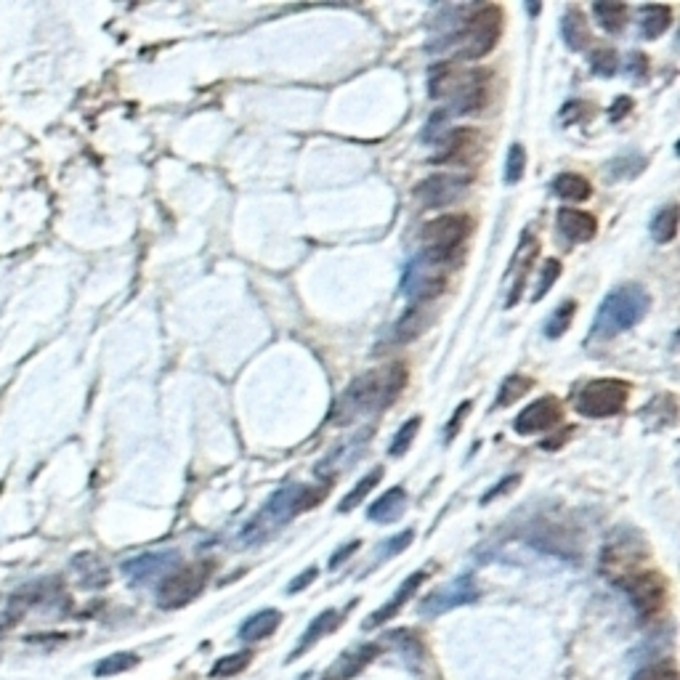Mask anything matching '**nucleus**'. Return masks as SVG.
<instances>
[{
	"label": "nucleus",
	"instance_id": "obj_2",
	"mask_svg": "<svg viewBox=\"0 0 680 680\" xmlns=\"http://www.w3.org/2000/svg\"><path fill=\"white\" fill-rule=\"evenodd\" d=\"M327 497V484L325 487H282L277 489L274 495L263 503V508L250 518L245 529L240 532V542L248 545V548H255V545H263L269 542L274 534L282 529L285 524H290L298 513L303 510L314 508L317 503H322Z\"/></svg>",
	"mask_w": 680,
	"mask_h": 680
},
{
	"label": "nucleus",
	"instance_id": "obj_33",
	"mask_svg": "<svg viewBox=\"0 0 680 680\" xmlns=\"http://www.w3.org/2000/svg\"><path fill=\"white\" fill-rule=\"evenodd\" d=\"M420 431V418H410L407 423L399 428V433L394 436V441H391V457H402L407 449L412 447V441H415V436H418Z\"/></svg>",
	"mask_w": 680,
	"mask_h": 680
},
{
	"label": "nucleus",
	"instance_id": "obj_35",
	"mask_svg": "<svg viewBox=\"0 0 680 680\" xmlns=\"http://www.w3.org/2000/svg\"><path fill=\"white\" fill-rule=\"evenodd\" d=\"M526 170V149L521 144H513L508 149V163H505V181L508 184H518L524 178Z\"/></svg>",
	"mask_w": 680,
	"mask_h": 680
},
{
	"label": "nucleus",
	"instance_id": "obj_26",
	"mask_svg": "<svg viewBox=\"0 0 680 680\" xmlns=\"http://www.w3.org/2000/svg\"><path fill=\"white\" fill-rule=\"evenodd\" d=\"M380 479H383V468H372L367 476H362V481H356L354 484V489L348 492L343 500H340V505H338V510L340 513H351V510L356 508V505H362V500L367 495H370L372 489L378 487L380 484Z\"/></svg>",
	"mask_w": 680,
	"mask_h": 680
},
{
	"label": "nucleus",
	"instance_id": "obj_8",
	"mask_svg": "<svg viewBox=\"0 0 680 680\" xmlns=\"http://www.w3.org/2000/svg\"><path fill=\"white\" fill-rule=\"evenodd\" d=\"M447 287V271L444 263L431 261L428 255H415L402 274V293L410 301H433Z\"/></svg>",
	"mask_w": 680,
	"mask_h": 680
},
{
	"label": "nucleus",
	"instance_id": "obj_19",
	"mask_svg": "<svg viewBox=\"0 0 680 680\" xmlns=\"http://www.w3.org/2000/svg\"><path fill=\"white\" fill-rule=\"evenodd\" d=\"M279 622H282V614H279L277 609L255 611L253 617L245 619V625L240 627V641L245 643L263 641V638H269V635L277 630Z\"/></svg>",
	"mask_w": 680,
	"mask_h": 680
},
{
	"label": "nucleus",
	"instance_id": "obj_29",
	"mask_svg": "<svg viewBox=\"0 0 680 680\" xmlns=\"http://www.w3.org/2000/svg\"><path fill=\"white\" fill-rule=\"evenodd\" d=\"M651 234L657 242H673L678 234V208L667 205L665 210H659L657 218L651 221Z\"/></svg>",
	"mask_w": 680,
	"mask_h": 680
},
{
	"label": "nucleus",
	"instance_id": "obj_30",
	"mask_svg": "<svg viewBox=\"0 0 680 680\" xmlns=\"http://www.w3.org/2000/svg\"><path fill=\"white\" fill-rule=\"evenodd\" d=\"M574 314H577V303L574 301H566L561 303L553 314H550V322L545 325V335H548L550 340H558L561 335L569 330V325H572Z\"/></svg>",
	"mask_w": 680,
	"mask_h": 680
},
{
	"label": "nucleus",
	"instance_id": "obj_41",
	"mask_svg": "<svg viewBox=\"0 0 680 680\" xmlns=\"http://www.w3.org/2000/svg\"><path fill=\"white\" fill-rule=\"evenodd\" d=\"M471 407L473 404L471 402H463L460 407H457V412L452 415V420H449V428H447V433H444V439L447 441H452L457 436V431H460V423H463V418L471 412Z\"/></svg>",
	"mask_w": 680,
	"mask_h": 680
},
{
	"label": "nucleus",
	"instance_id": "obj_37",
	"mask_svg": "<svg viewBox=\"0 0 680 680\" xmlns=\"http://www.w3.org/2000/svg\"><path fill=\"white\" fill-rule=\"evenodd\" d=\"M412 540H415V532L412 529H407V532L396 534V537H388L383 545L378 548V561H388V558L399 556V553H404V550L410 548Z\"/></svg>",
	"mask_w": 680,
	"mask_h": 680
},
{
	"label": "nucleus",
	"instance_id": "obj_18",
	"mask_svg": "<svg viewBox=\"0 0 680 680\" xmlns=\"http://www.w3.org/2000/svg\"><path fill=\"white\" fill-rule=\"evenodd\" d=\"M404 508H407V492L402 487H391L383 497H378L370 505L367 516L375 524H394L396 518H402Z\"/></svg>",
	"mask_w": 680,
	"mask_h": 680
},
{
	"label": "nucleus",
	"instance_id": "obj_17",
	"mask_svg": "<svg viewBox=\"0 0 680 680\" xmlns=\"http://www.w3.org/2000/svg\"><path fill=\"white\" fill-rule=\"evenodd\" d=\"M338 625H340V614H338V611H335V609L322 611L319 617L311 619V625L306 627V633H303L301 643L295 646L293 654H290V659H287V662H293V659L303 657V654H306V651H309L311 646H314V643L322 641V638H325L327 633H333V630Z\"/></svg>",
	"mask_w": 680,
	"mask_h": 680
},
{
	"label": "nucleus",
	"instance_id": "obj_24",
	"mask_svg": "<svg viewBox=\"0 0 680 680\" xmlns=\"http://www.w3.org/2000/svg\"><path fill=\"white\" fill-rule=\"evenodd\" d=\"M553 192L561 197V200H572V202H582L588 200L593 186H590L588 178H582L580 173H561L553 181Z\"/></svg>",
	"mask_w": 680,
	"mask_h": 680
},
{
	"label": "nucleus",
	"instance_id": "obj_43",
	"mask_svg": "<svg viewBox=\"0 0 680 680\" xmlns=\"http://www.w3.org/2000/svg\"><path fill=\"white\" fill-rule=\"evenodd\" d=\"M359 548H362V542H359V540H354V542H348V545H343V548H340L338 553H335V556L330 558V566H333V569H338V566L343 564V561H346V558H351V553H354V550H359Z\"/></svg>",
	"mask_w": 680,
	"mask_h": 680
},
{
	"label": "nucleus",
	"instance_id": "obj_44",
	"mask_svg": "<svg viewBox=\"0 0 680 680\" xmlns=\"http://www.w3.org/2000/svg\"><path fill=\"white\" fill-rule=\"evenodd\" d=\"M638 70H641L643 80H646V56L630 54V75H633V78H638Z\"/></svg>",
	"mask_w": 680,
	"mask_h": 680
},
{
	"label": "nucleus",
	"instance_id": "obj_42",
	"mask_svg": "<svg viewBox=\"0 0 680 680\" xmlns=\"http://www.w3.org/2000/svg\"><path fill=\"white\" fill-rule=\"evenodd\" d=\"M317 577H319V569H314V566H311V569H306L301 577H295V580L287 585V590H290V593H301V590L309 588L311 582L317 580Z\"/></svg>",
	"mask_w": 680,
	"mask_h": 680
},
{
	"label": "nucleus",
	"instance_id": "obj_45",
	"mask_svg": "<svg viewBox=\"0 0 680 680\" xmlns=\"http://www.w3.org/2000/svg\"><path fill=\"white\" fill-rule=\"evenodd\" d=\"M327 680H330V678H327Z\"/></svg>",
	"mask_w": 680,
	"mask_h": 680
},
{
	"label": "nucleus",
	"instance_id": "obj_20",
	"mask_svg": "<svg viewBox=\"0 0 680 680\" xmlns=\"http://www.w3.org/2000/svg\"><path fill=\"white\" fill-rule=\"evenodd\" d=\"M534 250H537V242H534V237H529L526 234L524 240H521V245H518L516 250V261H513V266H510V274H516V287H513V293L508 295V301H505V306H516L518 303V295H521V290H524V282H526V271H529V266H532V258H534Z\"/></svg>",
	"mask_w": 680,
	"mask_h": 680
},
{
	"label": "nucleus",
	"instance_id": "obj_23",
	"mask_svg": "<svg viewBox=\"0 0 680 680\" xmlns=\"http://www.w3.org/2000/svg\"><path fill=\"white\" fill-rule=\"evenodd\" d=\"M670 19H673V11L670 6H646L641 11V35L646 40H657L659 35H665L667 27H670Z\"/></svg>",
	"mask_w": 680,
	"mask_h": 680
},
{
	"label": "nucleus",
	"instance_id": "obj_31",
	"mask_svg": "<svg viewBox=\"0 0 680 680\" xmlns=\"http://www.w3.org/2000/svg\"><path fill=\"white\" fill-rule=\"evenodd\" d=\"M250 659H253L250 651H240V654L221 657L216 665L210 667V678H234V675H240L242 670L250 665Z\"/></svg>",
	"mask_w": 680,
	"mask_h": 680
},
{
	"label": "nucleus",
	"instance_id": "obj_14",
	"mask_svg": "<svg viewBox=\"0 0 680 680\" xmlns=\"http://www.w3.org/2000/svg\"><path fill=\"white\" fill-rule=\"evenodd\" d=\"M178 566H181L178 550H157V553H144L125 561L123 572L131 582H152L157 577H168Z\"/></svg>",
	"mask_w": 680,
	"mask_h": 680
},
{
	"label": "nucleus",
	"instance_id": "obj_3",
	"mask_svg": "<svg viewBox=\"0 0 680 680\" xmlns=\"http://www.w3.org/2000/svg\"><path fill=\"white\" fill-rule=\"evenodd\" d=\"M651 309V295L641 285H619L603 298L590 327V340H609L641 322Z\"/></svg>",
	"mask_w": 680,
	"mask_h": 680
},
{
	"label": "nucleus",
	"instance_id": "obj_13",
	"mask_svg": "<svg viewBox=\"0 0 680 680\" xmlns=\"http://www.w3.org/2000/svg\"><path fill=\"white\" fill-rule=\"evenodd\" d=\"M564 418V410L558 404L556 396H542L537 402L526 404L524 410L518 412L516 420H513V428L521 436H532V433H542V431H553L558 428Z\"/></svg>",
	"mask_w": 680,
	"mask_h": 680
},
{
	"label": "nucleus",
	"instance_id": "obj_16",
	"mask_svg": "<svg viewBox=\"0 0 680 680\" xmlns=\"http://www.w3.org/2000/svg\"><path fill=\"white\" fill-rule=\"evenodd\" d=\"M425 582V572H412L407 580L402 582V588L396 590L394 593V598L383 606V609H378V611H372L370 614V619L364 622V630H372V627H378V625H383V622H388L391 617H396L399 614V609H402L404 603L410 601L412 595L418 593L420 590V585Z\"/></svg>",
	"mask_w": 680,
	"mask_h": 680
},
{
	"label": "nucleus",
	"instance_id": "obj_39",
	"mask_svg": "<svg viewBox=\"0 0 680 680\" xmlns=\"http://www.w3.org/2000/svg\"><path fill=\"white\" fill-rule=\"evenodd\" d=\"M378 651H380V649H378V646H375V643H367V646H364V649L356 651V657H354V659L346 657V670H343V673H340V678H351V675L359 673V670H362L364 665H370L372 659L378 657Z\"/></svg>",
	"mask_w": 680,
	"mask_h": 680
},
{
	"label": "nucleus",
	"instance_id": "obj_4",
	"mask_svg": "<svg viewBox=\"0 0 680 680\" xmlns=\"http://www.w3.org/2000/svg\"><path fill=\"white\" fill-rule=\"evenodd\" d=\"M503 35V11L497 6L473 8L463 27L444 43V48H452L460 62H476L497 46Z\"/></svg>",
	"mask_w": 680,
	"mask_h": 680
},
{
	"label": "nucleus",
	"instance_id": "obj_40",
	"mask_svg": "<svg viewBox=\"0 0 680 680\" xmlns=\"http://www.w3.org/2000/svg\"><path fill=\"white\" fill-rule=\"evenodd\" d=\"M518 481H521V476H518V473H516V476H505V479H503V481H500V484H497V487H495V489H492V492H487V495L481 497V505H487V503H495L497 497H503V495H508L510 489L516 487Z\"/></svg>",
	"mask_w": 680,
	"mask_h": 680
},
{
	"label": "nucleus",
	"instance_id": "obj_27",
	"mask_svg": "<svg viewBox=\"0 0 680 680\" xmlns=\"http://www.w3.org/2000/svg\"><path fill=\"white\" fill-rule=\"evenodd\" d=\"M532 386H534L532 378H526V375H510L503 386H500V394H497V399H495V407L497 410H503V407L516 404L518 399H524V396L532 391Z\"/></svg>",
	"mask_w": 680,
	"mask_h": 680
},
{
	"label": "nucleus",
	"instance_id": "obj_21",
	"mask_svg": "<svg viewBox=\"0 0 680 680\" xmlns=\"http://www.w3.org/2000/svg\"><path fill=\"white\" fill-rule=\"evenodd\" d=\"M561 32H564L566 46L572 51H582V48L590 43V32H588V22L585 16L580 14V8H569L561 19Z\"/></svg>",
	"mask_w": 680,
	"mask_h": 680
},
{
	"label": "nucleus",
	"instance_id": "obj_7",
	"mask_svg": "<svg viewBox=\"0 0 680 680\" xmlns=\"http://www.w3.org/2000/svg\"><path fill=\"white\" fill-rule=\"evenodd\" d=\"M614 582L625 590L630 603H633V609L638 611V617H641L643 622H649V619L657 617L659 611H662V606H665L667 588L659 572H625Z\"/></svg>",
	"mask_w": 680,
	"mask_h": 680
},
{
	"label": "nucleus",
	"instance_id": "obj_5",
	"mask_svg": "<svg viewBox=\"0 0 680 680\" xmlns=\"http://www.w3.org/2000/svg\"><path fill=\"white\" fill-rule=\"evenodd\" d=\"M468 232H471L468 216L447 213V216L433 218V221L423 226V255L447 266L460 253L463 242L468 240Z\"/></svg>",
	"mask_w": 680,
	"mask_h": 680
},
{
	"label": "nucleus",
	"instance_id": "obj_32",
	"mask_svg": "<svg viewBox=\"0 0 680 680\" xmlns=\"http://www.w3.org/2000/svg\"><path fill=\"white\" fill-rule=\"evenodd\" d=\"M136 665H139V657H136V654L120 651V654H112V657L101 659L93 673L99 675V678H109V675H120V673H125V670H131V667H136Z\"/></svg>",
	"mask_w": 680,
	"mask_h": 680
},
{
	"label": "nucleus",
	"instance_id": "obj_1",
	"mask_svg": "<svg viewBox=\"0 0 680 680\" xmlns=\"http://www.w3.org/2000/svg\"><path fill=\"white\" fill-rule=\"evenodd\" d=\"M407 386V367L402 362H391L378 370L364 372L362 378H356L351 386L343 391L333 410V423L346 425L359 418L383 412L386 407L396 402V396L402 394Z\"/></svg>",
	"mask_w": 680,
	"mask_h": 680
},
{
	"label": "nucleus",
	"instance_id": "obj_38",
	"mask_svg": "<svg viewBox=\"0 0 680 680\" xmlns=\"http://www.w3.org/2000/svg\"><path fill=\"white\" fill-rule=\"evenodd\" d=\"M558 277H561V261H556V258H550V261H545V266H542L540 285H537V290H534V293H532V301L534 303L542 301L550 287L556 285Z\"/></svg>",
	"mask_w": 680,
	"mask_h": 680
},
{
	"label": "nucleus",
	"instance_id": "obj_15",
	"mask_svg": "<svg viewBox=\"0 0 680 680\" xmlns=\"http://www.w3.org/2000/svg\"><path fill=\"white\" fill-rule=\"evenodd\" d=\"M558 232L572 242H590L598 234V221L593 213L577 208H561L556 216Z\"/></svg>",
	"mask_w": 680,
	"mask_h": 680
},
{
	"label": "nucleus",
	"instance_id": "obj_10",
	"mask_svg": "<svg viewBox=\"0 0 680 680\" xmlns=\"http://www.w3.org/2000/svg\"><path fill=\"white\" fill-rule=\"evenodd\" d=\"M468 186H471V178L465 173H433L415 186V197L428 210L447 208L452 202L463 200Z\"/></svg>",
	"mask_w": 680,
	"mask_h": 680
},
{
	"label": "nucleus",
	"instance_id": "obj_22",
	"mask_svg": "<svg viewBox=\"0 0 680 680\" xmlns=\"http://www.w3.org/2000/svg\"><path fill=\"white\" fill-rule=\"evenodd\" d=\"M428 322H431V314L425 309H420V306H412V309L396 322L394 327L396 343H410V340L420 338V335L425 333Z\"/></svg>",
	"mask_w": 680,
	"mask_h": 680
},
{
	"label": "nucleus",
	"instance_id": "obj_9",
	"mask_svg": "<svg viewBox=\"0 0 680 680\" xmlns=\"http://www.w3.org/2000/svg\"><path fill=\"white\" fill-rule=\"evenodd\" d=\"M210 564H192L178 566L176 572H170L160 588H157V603L163 609H181L189 601H194L202 593L205 582H208Z\"/></svg>",
	"mask_w": 680,
	"mask_h": 680
},
{
	"label": "nucleus",
	"instance_id": "obj_6",
	"mask_svg": "<svg viewBox=\"0 0 680 680\" xmlns=\"http://www.w3.org/2000/svg\"><path fill=\"white\" fill-rule=\"evenodd\" d=\"M627 396L630 388L625 380H590L574 394V410L585 418H614L625 410Z\"/></svg>",
	"mask_w": 680,
	"mask_h": 680
},
{
	"label": "nucleus",
	"instance_id": "obj_11",
	"mask_svg": "<svg viewBox=\"0 0 680 680\" xmlns=\"http://www.w3.org/2000/svg\"><path fill=\"white\" fill-rule=\"evenodd\" d=\"M479 598V588H476V577L473 574H460L457 580H452L444 588L433 590L431 595H425L420 601V611L428 617H439L452 609H460L465 603H473Z\"/></svg>",
	"mask_w": 680,
	"mask_h": 680
},
{
	"label": "nucleus",
	"instance_id": "obj_34",
	"mask_svg": "<svg viewBox=\"0 0 680 680\" xmlns=\"http://www.w3.org/2000/svg\"><path fill=\"white\" fill-rule=\"evenodd\" d=\"M633 680H678V670H675L673 659H662V662L641 667L633 675Z\"/></svg>",
	"mask_w": 680,
	"mask_h": 680
},
{
	"label": "nucleus",
	"instance_id": "obj_36",
	"mask_svg": "<svg viewBox=\"0 0 680 680\" xmlns=\"http://www.w3.org/2000/svg\"><path fill=\"white\" fill-rule=\"evenodd\" d=\"M590 62H593L595 75H601V78H611L619 67V56L614 48H598V51L590 56Z\"/></svg>",
	"mask_w": 680,
	"mask_h": 680
},
{
	"label": "nucleus",
	"instance_id": "obj_12",
	"mask_svg": "<svg viewBox=\"0 0 680 680\" xmlns=\"http://www.w3.org/2000/svg\"><path fill=\"white\" fill-rule=\"evenodd\" d=\"M447 88L452 91V96H449V109H444V112L447 115H473L487 104L489 78L487 72L473 70L463 78H457L455 85H447Z\"/></svg>",
	"mask_w": 680,
	"mask_h": 680
},
{
	"label": "nucleus",
	"instance_id": "obj_28",
	"mask_svg": "<svg viewBox=\"0 0 680 680\" xmlns=\"http://www.w3.org/2000/svg\"><path fill=\"white\" fill-rule=\"evenodd\" d=\"M593 14H595V19L601 22L603 30L619 32L622 27H625L627 6H622V3H595Z\"/></svg>",
	"mask_w": 680,
	"mask_h": 680
},
{
	"label": "nucleus",
	"instance_id": "obj_25",
	"mask_svg": "<svg viewBox=\"0 0 680 680\" xmlns=\"http://www.w3.org/2000/svg\"><path fill=\"white\" fill-rule=\"evenodd\" d=\"M72 566L80 572V582H83L85 588H101V585H107L109 582L107 566L101 564L93 553H80V556L72 561Z\"/></svg>",
	"mask_w": 680,
	"mask_h": 680
}]
</instances>
